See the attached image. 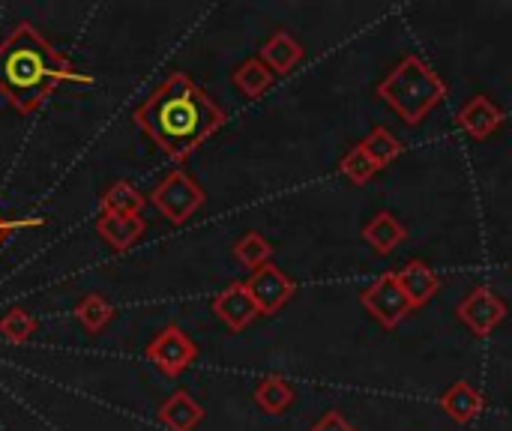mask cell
<instances>
[{"label": "cell", "mask_w": 512, "mask_h": 431, "mask_svg": "<svg viewBox=\"0 0 512 431\" xmlns=\"http://www.w3.org/2000/svg\"><path fill=\"white\" fill-rule=\"evenodd\" d=\"M378 96L399 114L402 123L417 126L435 105L447 99V81L417 54H405L381 81Z\"/></svg>", "instance_id": "3957f363"}, {"label": "cell", "mask_w": 512, "mask_h": 431, "mask_svg": "<svg viewBox=\"0 0 512 431\" xmlns=\"http://www.w3.org/2000/svg\"><path fill=\"white\" fill-rule=\"evenodd\" d=\"M246 291L258 306V315H276L297 291V285L276 267V264H264L255 273H249L246 279Z\"/></svg>", "instance_id": "ba28073f"}, {"label": "cell", "mask_w": 512, "mask_h": 431, "mask_svg": "<svg viewBox=\"0 0 512 431\" xmlns=\"http://www.w3.org/2000/svg\"><path fill=\"white\" fill-rule=\"evenodd\" d=\"M258 57L270 66L273 75H288V72L303 60V45H300L291 33L276 30V33L261 45Z\"/></svg>", "instance_id": "2e32d148"}, {"label": "cell", "mask_w": 512, "mask_h": 431, "mask_svg": "<svg viewBox=\"0 0 512 431\" xmlns=\"http://www.w3.org/2000/svg\"><path fill=\"white\" fill-rule=\"evenodd\" d=\"M309 431H357L339 411H327Z\"/></svg>", "instance_id": "484cf974"}, {"label": "cell", "mask_w": 512, "mask_h": 431, "mask_svg": "<svg viewBox=\"0 0 512 431\" xmlns=\"http://www.w3.org/2000/svg\"><path fill=\"white\" fill-rule=\"evenodd\" d=\"M456 123H459V129L468 132L474 141H486V138H492V135L504 126V108H501L495 99H489L486 93H477V96H471V99L459 108Z\"/></svg>", "instance_id": "9c48e42d"}, {"label": "cell", "mask_w": 512, "mask_h": 431, "mask_svg": "<svg viewBox=\"0 0 512 431\" xmlns=\"http://www.w3.org/2000/svg\"><path fill=\"white\" fill-rule=\"evenodd\" d=\"M441 408H444V414H447L450 420H456L459 426H468V423H474V420L483 414L486 399H483V393H480L474 384L456 381V384H450V390L441 396Z\"/></svg>", "instance_id": "8fae6325"}, {"label": "cell", "mask_w": 512, "mask_h": 431, "mask_svg": "<svg viewBox=\"0 0 512 431\" xmlns=\"http://www.w3.org/2000/svg\"><path fill=\"white\" fill-rule=\"evenodd\" d=\"M132 120L168 159L183 162L225 126V111L186 72H171L135 108Z\"/></svg>", "instance_id": "6da1fadb"}, {"label": "cell", "mask_w": 512, "mask_h": 431, "mask_svg": "<svg viewBox=\"0 0 512 431\" xmlns=\"http://www.w3.org/2000/svg\"><path fill=\"white\" fill-rule=\"evenodd\" d=\"M201 420H204V408L186 390H177L159 405V423L168 431H195Z\"/></svg>", "instance_id": "5bb4252c"}, {"label": "cell", "mask_w": 512, "mask_h": 431, "mask_svg": "<svg viewBox=\"0 0 512 431\" xmlns=\"http://www.w3.org/2000/svg\"><path fill=\"white\" fill-rule=\"evenodd\" d=\"M360 306L384 327V330H396L417 306L411 303V297L405 294L402 282L396 273H381L375 282H369V288L360 291Z\"/></svg>", "instance_id": "5b68a950"}, {"label": "cell", "mask_w": 512, "mask_h": 431, "mask_svg": "<svg viewBox=\"0 0 512 431\" xmlns=\"http://www.w3.org/2000/svg\"><path fill=\"white\" fill-rule=\"evenodd\" d=\"M147 360L165 375V378H180L198 357V348L195 342L177 327V324H168L165 330L156 333V339L147 345Z\"/></svg>", "instance_id": "8992f818"}, {"label": "cell", "mask_w": 512, "mask_h": 431, "mask_svg": "<svg viewBox=\"0 0 512 431\" xmlns=\"http://www.w3.org/2000/svg\"><path fill=\"white\" fill-rule=\"evenodd\" d=\"M360 147L366 150V156L372 159V165L381 171V168H387V165H393L399 156H402V150H405V144L387 129V126H375L363 141H360Z\"/></svg>", "instance_id": "ffe728a7"}, {"label": "cell", "mask_w": 512, "mask_h": 431, "mask_svg": "<svg viewBox=\"0 0 512 431\" xmlns=\"http://www.w3.org/2000/svg\"><path fill=\"white\" fill-rule=\"evenodd\" d=\"M147 231V222L141 216H99L96 219V234L114 249V252H126L132 249Z\"/></svg>", "instance_id": "4fadbf2b"}, {"label": "cell", "mask_w": 512, "mask_h": 431, "mask_svg": "<svg viewBox=\"0 0 512 431\" xmlns=\"http://www.w3.org/2000/svg\"><path fill=\"white\" fill-rule=\"evenodd\" d=\"M234 258H237V264H240V267H246L249 273H255L258 267L270 264V258H273V246H270V240H267L264 234H258V231H246V234L234 243Z\"/></svg>", "instance_id": "7402d4cb"}, {"label": "cell", "mask_w": 512, "mask_h": 431, "mask_svg": "<svg viewBox=\"0 0 512 431\" xmlns=\"http://www.w3.org/2000/svg\"><path fill=\"white\" fill-rule=\"evenodd\" d=\"M456 318L477 336L486 339L498 330V324L507 318V303L489 288V285H477L459 306H456Z\"/></svg>", "instance_id": "52a82bcc"}, {"label": "cell", "mask_w": 512, "mask_h": 431, "mask_svg": "<svg viewBox=\"0 0 512 431\" xmlns=\"http://www.w3.org/2000/svg\"><path fill=\"white\" fill-rule=\"evenodd\" d=\"M75 321L87 330V333H102L111 318H114V306L102 297V294H84L75 309H72Z\"/></svg>", "instance_id": "44dd1931"}, {"label": "cell", "mask_w": 512, "mask_h": 431, "mask_svg": "<svg viewBox=\"0 0 512 431\" xmlns=\"http://www.w3.org/2000/svg\"><path fill=\"white\" fill-rule=\"evenodd\" d=\"M213 312H216V318H219L228 330H234V333L246 330V327L258 318V306H255V300L249 297L246 282H231L228 288H222V291L213 297Z\"/></svg>", "instance_id": "30bf717a"}, {"label": "cell", "mask_w": 512, "mask_h": 431, "mask_svg": "<svg viewBox=\"0 0 512 431\" xmlns=\"http://www.w3.org/2000/svg\"><path fill=\"white\" fill-rule=\"evenodd\" d=\"M363 240H366L378 255H390V252H396V249L408 240V228H405L390 210H381V213H375V216L363 225Z\"/></svg>", "instance_id": "7c38bea8"}, {"label": "cell", "mask_w": 512, "mask_h": 431, "mask_svg": "<svg viewBox=\"0 0 512 431\" xmlns=\"http://www.w3.org/2000/svg\"><path fill=\"white\" fill-rule=\"evenodd\" d=\"M339 174L342 177H348L351 183H357V186H366L375 174H378V168L372 165V159L366 156V150L357 144V147H351L345 156H342V162H339Z\"/></svg>", "instance_id": "cb8c5ba5"}, {"label": "cell", "mask_w": 512, "mask_h": 431, "mask_svg": "<svg viewBox=\"0 0 512 431\" xmlns=\"http://www.w3.org/2000/svg\"><path fill=\"white\" fill-rule=\"evenodd\" d=\"M399 282H402V288H405V294L411 297V303L420 309V306H426L438 291H441V279H438V273L426 264V261H408L399 273Z\"/></svg>", "instance_id": "9a60e30c"}, {"label": "cell", "mask_w": 512, "mask_h": 431, "mask_svg": "<svg viewBox=\"0 0 512 431\" xmlns=\"http://www.w3.org/2000/svg\"><path fill=\"white\" fill-rule=\"evenodd\" d=\"M144 204H147L144 195L129 180H117L102 192L99 216H141Z\"/></svg>", "instance_id": "e0dca14e"}, {"label": "cell", "mask_w": 512, "mask_h": 431, "mask_svg": "<svg viewBox=\"0 0 512 431\" xmlns=\"http://www.w3.org/2000/svg\"><path fill=\"white\" fill-rule=\"evenodd\" d=\"M207 195L198 186V180L192 174H186L183 168H174L153 192H150V204L171 222V225H183L189 222V216H195L204 207Z\"/></svg>", "instance_id": "277c9868"}, {"label": "cell", "mask_w": 512, "mask_h": 431, "mask_svg": "<svg viewBox=\"0 0 512 431\" xmlns=\"http://www.w3.org/2000/svg\"><path fill=\"white\" fill-rule=\"evenodd\" d=\"M36 318L27 312V309H9L3 318H0V336L9 342V345H21L27 342L33 333H36Z\"/></svg>", "instance_id": "603a6c76"}, {"label": "cell", "mask_w": 512, "mask_h": 431, "mask_svg": "<svg viewBox=\"0 0 512 431\" xmlns=\"http://www.w3.org/2000/svg\"><path fill=\"white\" fill-rule=\"evenodd\" d=\"M252 399H255V405H258L264 414L279 417V414H285V411L294 405V387H291V381L282 378V375H267V378L258 381Z\"/></svg>", "instance_id": "ac0fdd59"}, {"label": "cell", "mask_w": 512, "mask_h": 431, "mask_svg": "<svg viewBox=\"0 0 512 431\" xmlns=\"http://www.w3.org/2000/svg\"><path fill=\"white\" fill-rule=\"evenodd\" d=\"M231 81L237 84V90L246 99H261L270 90V84H273V72H270V66L261 57H249V60H243L234 69Z\"/></svg>", "instance_id": "d6986e66"}, {"label": "cell", "mask_w": 512, "mask_h": 431, "mask_svg": "<svg viewBox=\"0 0 512 431\" xmlns=\"http://www.w3.org/2000/svg\"><path fill=\"white\" fill-rule=\"evenodd\" d=\"M66 81L93 84V75L75 69L30 21H18L0 39V96L21 114L39 111Z\"/></svg>", "instance_id": "7a4b0ae2"}, {"label": "cell", "mask_w": 512, "mask_h": 431, "mask_svg": "<svg viewBox=\"0 0 512 431\" xmlns=\"http://www.w3.org/2000/svg\"><path fill=\"white\" fill-rule=\"evenodd\" d=\"M45 219L42 216H21V219H3L0 216V246L15 234V231H27V228H42Z\"/></svg>", "instance_id": "d4e9b609"}]
</instances>
